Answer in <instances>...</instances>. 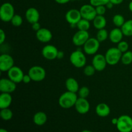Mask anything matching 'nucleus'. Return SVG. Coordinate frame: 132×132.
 Masks as SVG:
<instances>
[{
  "label": "nucleus",
  "instance_id": "1",
  "mask_svg": "<svg viewBox=\"0 0 132 132\" xmlns=\"http://www.w3.org/2000/svg\"><path fill=\"white\" fill-rule=\"evenodd\" d=\"M77 95L76 93L67 91L61 95L59 98V105L64 109H70L74 106L77 101Z\"/></svg>",
  "mask_w": 132,
  "mask_h": 132
},
{
  "label": "nucleus",
  "instance_id": "2",
  "mask_svg": "<svg viewBox=\"0 0 132 132\" xmlns=\"http://www.w3.org/2000/svg\"><path fill=\"white\" fill-rule=\"evenodd\" d=\"M70 61L76 68H81L86 66V55L81 50H75L70 55Z\"/></svg>",
  "mask_w": 132,
  "mask_h": 132
},
{
  "label": "nucleus",
  "instance_id": "3",
  "mask_svg": "<svg viewBox=\"0 0 132 132\" xmlns=\"http://www.w3.org/2000/svg\"><path fill=\"white\" fill-rule=\"evenodd\" d=\"M14 15V7L10 3L6 2L2 4L0 7V18L2 21L5 23L10 22Z\"/></svg>",
  "mask_w": 132,
  "mask_h": 132
},
{
  "label": "nucleus",
  "instance_id": "4",
  "mask_svg": "<svg viewBox=\"0 0 132 132\" xmlns=\"http://www.w3.org/2000/svg\"><path fill=\"white\" fill-rule=\"evenodd\" d=\"M122 53L117 47H112L108 49L105 54V57L108 64L113 66L121 61Z\"/></svg>",
  "mask_w": 132,
  "mask_h": 132
},
{
  "label": "nucleus",
  "instance_id": "5",
  "mask_svg": "<svg viewBox=\"0 0 132 132\" xmlns=\"http://www.w3.org/2000/svg\"><path fill=\"white\" fill-rule=\"evenodd\" d=\"M119 132L132 131V118L128 115H122L118 117V122L116 125Z\"/></svg>",
  "mask_w": 132,
  "mask_h": 132
},
{
  "label": "nucleus",
  "instance_id": "6",
  "mask_svg": "<svg viewBox=\"0 0 132 132\" xmlns=\"http://www.w3.org/2000/svg\"><path fill=\"white\" fill-rule=\"evenodd\" d=\"M28 74L30 76L32 81L35 82H41L43 81L46 76L45 68L39 65L33 66L28 70Z\"/></svg>",
  "mask_w": 132,
  "mask_h": 132
},
{
  "label": "nucleus",
  "instance_id": "7",
  "mask_svg": "<svg viewBox=\"0 0 132 132\" xmlns=\"http://www.w3.org/2000/svg\"><path fill=\"white\" fill-rule=\"evenodd\" d=\"M100 47V42L96 37H90L83 45V50L87 55H95Z\"/></svg>",
  "mask_w": 132,
  "mask_h": 132
},
{
  "label": "nucleus",
  "instance_id": "8",
  "mask_svg": "<svg viewBox=\"0 0 132 132\" xmlns=\"http://www.w3.org/2000/svg\"><path fill=\"white\" fill-rule=\"evenodd\" d=\"M82 18L88 20L90 21H93L96 17L97 13L95 10V7L92 5L91 4H86L83 5L79 10Z\"/></svg>",
  "mask_w": 132,
  "mask_h": 132
},
{
  "label": "nucleus",
  "instance_id": "9",
  "mask_svg": "<svg viewBox=\"0 0 132 132\" xmlns=\"http://www.w3.org/2000/svg\"><path fill=\"white\" fill-rule=\"evenodd\" d=\"M89 38H90V35L88 31L78 30L72 37V43L75 46H83Z\"/></svg>",
  "mask_w": 132,
  "mask_h": 132
},
{
  "label": "nucleus",
  "instance_id": "10",
  "mask_svg": "<svg viewBox=\"0 0 132 132\" xmlns=\"http://www.w3.org/2000/svg\"><path fill=\"white\" fill-rule=\"evenodd\" d=\"M14 66V61L12 57L7 54H1L0 56V70L2 72H7Z\"/></svg>",
  "mask_w": 132,
  "mask_h": 132
},
{
  "label": "nucleus",
  "instance_id": "11",
  "mask_svg": "<svg viewBox=\"0 0 132 132\" xmlns=\"http://www.w3.org/2000/svg\"><path fill=\"white\" fill-rule=\"evenodd\" d=\"M8 77L16 84L20 83L23 81L24 73L21 68L14 66L7 72Z\"/></svg>",
  "mask_w": 132,
  "mask_h": 132
},
{
  "label": "nucleus",
  "instance_id": "12",
  "mask_svg": "<svg viewBox=\"0 0 132 132\" xmlns=\"http://www.w3.org/2000/svg\"><path fill=\"white\" fill-rule=\"evenodd\" d=\"M92 64L94 66L96 71L102 72L105 69L108 63H107L105 55L101 54H95L93 57Z\"/></svg>",
  "mask_w": 132,
  "mask_h": 132
},
{
  "label": "nucleus",
  "instance_id": "13",
  "mask_svg": "<svg viewBox=\"0 0 132 132\" xmlns=\"http://www.w3.org/2000/svg\"><path fill=\"white\" fill-rule=\"evenodd\" d=\"M82 19L79 10L76 9H70L65 14V19L71 25H76Z\"/></svg>",
  "mask_w": 132,
  "mask_h": 132
},
{
  "label": "nucleus",
  "instance_id": "14",
  "mask_svg": "<svg viewBox=\"0 0 132 132\" xmlns=\"http://www.w3.org/2000/svg\"><path fill=\"white\" fill-rule=\"evenodd\" d=\"M16 89V83L8 77L0 80V92L1 93L12 94Z\"/></svg>",
  "mask_w": 132,
  "mask_h": 132
},
{
  "label": "nucleus",
  "instance_id": "15",
  "mask_svg": "<svg viewBox=\"0 0 132 132\" xmlns=\"http://www.w3.org/2000/svg\"><path fill=\"white\" fill-rule=\"evenodd\" d=\"M58 49L54 45H47L44 46L42 49L43 56L47 60H54L57 57Z\"/></svg>",
  "mask_w": 132,
  "mask_h": 132
},
{
  "label": "nucleus",
  "instance_id": "16",
  "mask_svg": "<svg viewBox=\"0 0 132 132\" xmlns=\"http://www.w3.org/2000/svg\"><path fill=\"white\" fill-rule=\"evenodd\" d=\"M74 107L77 113L84 115L90 111V104L88 101L85 98L78 97Z\"/></svg>",
  "mask_w": 132,
  "mask_h": 132
},
{
  "label": "nucleus",
  "instance_id": "17",
  "mask_svg": "<svg viewBox=\"0 0 132 132\" xmlns=\"http://www.w3.org/2000/svg\"><path fill=\"white\" fill-rule=\"evenodd\" d=\"M36 38L39 41L43 43L49 42L52 39V33L50 30L46 28H41L36 32Z\"/></svg>",
  "mask_w": 132,
  "mask_h": 132
},
{
  "label": "nucleus",
  "instance_id": "18",
  "mask_svg": "<svg viewBox=\"0 0 132 132\" xmlns=\"http://www.w3.org/2000/svg\"><path fill=\"white\" fill-rule=\"evenodd\" d=\"M25 18L27 21L31 24L38 22L40 18V14L37 9L34 7H30L25 12Z\"/></svg>",
  "mask_w": 132,
  "mask_h": 132
},
{
  "label": "nucleus",
  "instance_id": "19",
  "mask_svg": "<svg viewBox=\"0 0 132 132\" xmlns=\"http://www.w3.org/2000/svg\"><path fill=\"white\" fill-rule=\"evenodd\" d=\"M124 34L122 32V30L121 28H113L109 33V39L110 41L113 43H119L120 41H121L123 38Z\"/></svg>",
  "mask_w": 132,
  "mask_h": 132
},
{
  "label": "nucleus",
  "instance_id": "20",
  "mask_svg": "<svg viewBox=\"0 0 132 132\" xmlns=\"http://www.w3.org/2000/svg\"><path fill=\"white\" fill-rule=\"evenodd\" d=\"M110 108L106 103H99L95 107V113L99 117H107L110 115Z\"/></svg>",
  "mask_w": 132,
  "mask_h": 132
},
{
  "label": "nucleus",
  "instance_id": "21",
  "mask_svg": "<svg viewBox=\"0 0 132 132\" xmlns=\"http://www.w3.org/2000/svg\"><path fill=\"white\" fill-rule=\"evenodd\" d=\"M65 86L67 91L76 93V94L78 92L79 90V85L78 82L76 79L73 77H69L66 80Z\"/></svg>",
  "mask_w": 132,
  "mask_h": 132
},
{
  "label": "nucleus",
  "instance_id": "22",
  "mask_svg": "<svg viewBox=\"0 0 132 132\" xmlns=\"http://www.w3.org/2000/svg\"><path fill=\"white\" fill-rule=\"evenodd\" d=\"M12 102L11 94L1 93L0 94V109H4L10 107Z\"/></svg>",
  "mask_w": 132,
  "mask_h": 132
},
{
  "label": "nucleus",
  "instance_id": "23",
  "mask_svg": "<svg viewBox=\"0 0 132 132\" xmlns=\"http://www.w3.org/2000/svg\"><path fill=\"white\" fill-rule=\"evenodd\" d=\"M47 115L43 112H38L33 117L34 123L37 126H43L47 122Z\"/></svg>",
  "mask_w": 132,
  "mask_h": 132
},
{
  "label": "nucleus",
  "instance_id": "24",
  "mask_svg": "<svg viewBox=\"0 0 132 132\" xmlns=\"http://www.w3.org/2000/svg\"><path fill=\"white\" fill-rule=\"evenodd\" d=\"M93 24L96 29H103L106 26V19L104 15H97L93 20Z\"/></svg>",
  "mask_w": 132,
  "mask_h": 132
},
{
  "label": "nucleus",
  "instance_id": "25",
  "mask_svg": "<svg viewBox=\"0 0 132 132\" xmlns=\"http://www.w3.org/2000/svg\"><path fill=\"white\" fill-rule=\"evenodd\" d=\"M121 28L124 36L126 37L132 36V19H129L125 21Z\"/></svg>",
  "mask_w": 132,
  "mask_h": 132
},
{
  "label": "nucleus",
  "instance_id": "26",
  "mask_svg": "<svg viewBox=\"0 0 132 132\" xmlns=\"http://www.w3.org/2000/svg\"><path fill=\"white\" fill-rule=\"evenodd\" d=\"M0 117L3 120L5 121L12 119L13 117V112L9 108L1 109L0 111Z\"/></svg>",
  "mask_w": 132,
  "mask_h": 132
},
{
  "label": "nucleus",
  "instance_id": "27",
  "mask_svg": "<svg viewBox=\"0 0 132 132\" xmlns=\"http://www.w3.org/2000/svg\"><path fill=\"white\" fill-rule=\"evenodd\" d=\"M76 27L78 28L79 30L88 31V30L90 28V21L82 18L76 24Z\"/></svg>",
  "mask_w": 132,
  "mask_h": 132
},
{
  "label": "nucleus",
  "instance_id": "28",
  "mask_svg": "<svg viewBox=\"0 0 132 132\" xmlns=\"http://www.w3.org/2000/svg\"><path fill=\"white\" fill-rule=\"evenodd\" d=\"M108 37H109V34L105 28L99 30L97 32L96 38L100 43L105 41Z\"/></svg>",
  "mask_w": 132,
  "mask_h": 132
},
{
  "label": "nucleus",
  "instance_id": "29",
  "mask_svg": "<svg viewBox=\"0 0 132 132\" xmlns=\"http://www.w3.org/2000/svg\"><path fill=\"white\" fill-rule=\"evenodd\" d=\"M121 61L125 65H129L132 63V52L127 51L125 53H122L121 57Z\"/></svg>",
  "mask_w": 132,
  "mask_h": 132
},
{
  "label": "nucleus",
  "instance_id": "30",
  "mask_svg": "<svg viewBox=\"0 0 132 132\" xmlns=\"http://www.w3.org/2000/svg\"><path fill=\"white\" fill-rule=\"evenodd\" d=\"M112 21H113V24L116 25V27H118V28H121V27L123 25L124 23L126 21L123 15H121V14H116L113 17Z\"/></svg>",
  "mask_w": 132,
  "mask_h": 132
},
{
  "label": "nucleus",
  "instance_id": "31",
  "mask_svg": "<svg viewBox=\"0 0 132 132\" xmlns=\"http://www.w3.org/2000/svg\"><path fill=\"white\" fill-rule=\"evenodd\" d=\"M11 23L14 27H20L22 24H23V18L19 14H15L13 16L12 19L11 20Z\"/></svg>",
  "mask_w": 132,
  "mask_h": 132
},
{
  "label": "nucleus",
  "instance_id": "32",
  "mask_svg": "<svg viewBox=\"0 0 132 132\" xmlns=\"http://www.w3.org/2000/svg\"><path fill=\"white\" fill-rule=\"evenodd\" d=\"M78 95L79 97L81 98H86L88 97L89 94H90V90L86 86H82V87L79 88V90L78 91Z\"/></svg>",
  "mask_w": 132,
  "mask_h": 132
},
{
  "label": "nucleus",
  "instance_id": "33",
  "mask_svg": "<svg viewBox=\"0 0 132 132\" xmlns=\"http://www.w3.org/2000/svg\"><path fill=\"white\" fill-rule=\"evenodd\" d=\"M95 71H96V70L95 69V68H94L92 64V65H90H90H86L84 67V74L86 76H88V77L92 76L95 73Z\"/></svg>",
  "mask_w": 132,
  "mask_h": 132
},
{
  "label": "nucleus",
  "instance_id": "34",
  "mask_svg": "<svg viewBox=\"0 0 132 132\" xmlns=\"http://www.w3.org/2000/svg\"><path fill=\"white\" fill-rule=\"evenodd\" d=\"M117 48L120 50L122 53H125L126 52L128 51L129 50V44L128 42L125 41H120L119 43H117Z\"/></svg>",
  "mask_w": 132,
  "mask_h": 132
},
{
  "label": "nucleus",
  "instance_id": "35",
  "mask_svg": "<svg viewBox=\"0 0 132 132\" xmlns=\"http://www.w3.org/2000/svg\"><path fill=\"white\" fill-rule=\"evenodd\" d=\"M110 0H90V4L94 6H101V5H106Z\"/></svg>",
  "mask_w": 132,
  "mask_h": 132
},
{
  "label": "nucleus",
  "instance_id": "36",
  "mask_svg": "<svg viewBox=\"0 0 132 132\" xmlns=\"http://www.w3.org/2000/svg\"><path fill=\"white\" fill-rule=\"evenodd\" d=\"M95 10H96L97 15H104L105 14L106 11V7L105 5H101L95 7Z\"/></svg>",
  "mask_w": 132,
  "mask_h": 132
},
{
  "label": "nucleus",
  "instance_id": "37",
  "mask_svg": "<svg viewBox=\"0 0 132 132\" xmlns=\"http://www.w3.org/2000/svg\"><path fill=\"white\" fill-rule=\"evenodd\" d=\"M5 39H6V34H5V32H4V30L3 29L0 30V44L2 45L5 41Z\"/></svg>",
  "mask_w": 132,
  "mask_h": 132
},
{
  "label": "nucleus",
  "instance_id": "38",
  "mask_svg": "<svg viewBox=\"0 0 132 132\" xmlns=\"http://www.w3.org/2000/svg\"><path fill=\"white\" fill-rule=\"evenodd\" d=\"M32 28L34 30L36 31V32H37L39 30L41 29V24H40V23H39V21H38V22H36V23H33V24H32Z\"/></svg>",
  "mask_w": 132,
  "mask_h": 132
},
{
  "label": "nucleus",
  "instance_id": "39",
  "mask_svg": "<svg viewBox=\"0 0 132 132\" xmlns=\"http://www.w3.org/2000/svg\"><path fill=\"white\" fill-rule=\"evenodd\" d=\"M31 81H32V79H31L30 76L28 74L24 75L23 78V81H22V82H23V83L28 84L29 83V82H30Z\"/></svg>",
  "mask_w": 132,
  "mask_h": 132
},
{
  "label": "nucleus",
  "instance_id": "40",
  "mask_svg": "<svg viewBox=\"0 0 132 132\" xmlns=\"http://www.w3.org/2000/svg\"><path fill=\"white\" fill-rule=\"evenodd\" d=\"M114 5H120L124 1V0H110Z\"/></svg>",
  "mask_w": 132,
  "mask_h": 132
},
{
  "label": "nucleus",
  "instance_id": "41",
  "mask_svg": "<svg viewBox=\"0 0 132 132\" xmlns=\"http://www.w3.org/2000/svg\"><path fill=\"white\" fill-rule=\"evenodd\" d=\"M56 3L58 4H61V5H63V4H66L70 1L71 0H54Z\"/></svg>",
  "mask_w": 132,
  "mask_h": 132
},
{
  "label": "nucleus",
  "instance_id": "42",
  "mask_svg": "<svg viewBox=\"0 0 132 132\" xmlns=\"http://www.w3.org/2000/svg\"><path fill=\"white\" fill-rule=\"evenodd\" d=\"M106 7V9H112V8H113V6H114V5H113V3H112V2H111L110 1H109V2L108 3L106 4V5H105Z\"/></svg>",
  "mask_w": 132,
  "mask_h": 132
},
{
  "label": "nucleus",
  "instance_id": "43",
  "mask_svg": "<svg viewBox=\"0 0 132 132\" xmlns=\"http://www.w3.org/2000/svg\"><path fill=\"white\" fill-rule=\"evenodd\" d=\"M64 57V52L62 51H59L57 54V59H62Z\"/></svg>",
  "mask_w": 132,
  "mask_h": 132
},
{
  "label": "nucleus",
  "instance_id": "44",
  "mask_svg": "<svg viewBox=\"0 0 132 132\" xmlns=\"http://www.w3.org/2000/svg\"><path fill=\"white\" fill-rule=\"evenodd\" d=\"M117 122H118V118H113L112 119V123L113 125H117Z\"/></svg>",
  "mask_w": 132,
  "mask_h": 132
},
{
  "label": "nucleus",
  "instance_id": "45",
  "mask_svg": "<svg viewBox=\"0 0 132 132\" xmlns=\"http://www.w3.org/2000/svg\"><path fill=\"white\" fill-rule=\"evenodd\" d=\"M128 9H129V10H130V11L131 12H132V1L130 3H129Z\"/></svg>",
  "mask_w": 132,
  "mask_h": 132
},
{
  "label": "nucleus",
  "instance_id": "46",
  "mask_svg": "<svg viewBox=\"0 0 132 132\" xmlns=\"http://www.w3.org/2000/svg\"><path fill=\"white\" fill-rule=\"evenodd\" d=\"M0 132H9L6 129H4V128H1L0 129Z\"/></svg>",
  "mask_w": 132,
  "mask_h": 132
},
{
  "label": "nucleus",
  "instance_id": "47",
  "mask_svg": "<svg viewBox=\"0 0 132 132\" xmlns=\"http://www.w3.org/2000/svg\"><path fill=\"white\" fill-rule=\"evenodd\" d=\"M81 132H93V131H91V130H82Z\"/></svg>",
  "mask_w": 132,
  "mask_h": 132
},
{
  "label": "nucleus",
  "instance_id": "48",
  "mask_svg": "<svg viewBox=\"0 0 132 132\" xmlns=\"http://www.w3.org/2000/svg\"><path fill=\"white\" fill-rule=\"evenodd\" d=\"M77 1H81V0H77Z\"/></svg>",
  "mask_w": 132,
  "mask_h": 132
}]
</instances>
